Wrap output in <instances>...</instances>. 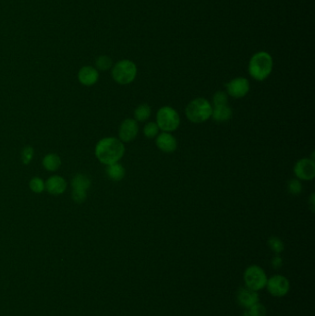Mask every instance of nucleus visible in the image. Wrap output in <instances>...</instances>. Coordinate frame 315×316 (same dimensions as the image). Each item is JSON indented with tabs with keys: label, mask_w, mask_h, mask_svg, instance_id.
<instances>
[{
	"label": "nucleus",
	"mask_w": 315,
	"mask_h": 316,
	"mask_svg": "<svg viewBox=\"0 0 315 316\" xmlns=\"http://www.w3.org/2000/svg\"><path fill=\"white\" fill-rule=\"evenodd\" d=\"M125 153V146L120 140L108 137L100 140L95 146V156L101 163L111 165L118 163Z\"/></svg>",
	"instance_id": "1"
},
{
	"label": "nucleus",
	"mask_w": 315,
	"mask_h": 316,
	"mask_svg": "<svg viewBox=\"0 0 315 316\" xmlns=\"http://www.w3.org/2000/svg\"><path fill=\"white\" fill-rule=\"evenodd\" d=\"M34 148L31 146H26L22 149V161L24 165H28L34 158Z\"/></svg>",
	"instance_id": "25"
},
{
	"label": "nucleus",
	"mask_w": 315,
	"mask_h": 316,
	"mask_svg": "<svg viewBox=\"0 0 315 316\" xmlns=\"http://www.w3.org/2000/svg\"><path fill=\"white\" fill-rule=\"evenodd\" d=\"M268 246L272 250L273 252L276 254H279L284 251L285 246L283 241L277 237H271L268 239Z\"/></svg>",
	"instance_id": "21"
},
{
	"label": "nucleus",
	"mask_w": 315,
	"mask_h": 316,
	"mask_svg": "<svg viewBox=\"0 0 315 316\" xmlns=\"http://www.w3.org/2000/svg\"><path fill=\"white\" fill-rule=\"evenodd\" d=\"M43 165L48 171H57L61 165V160L56 154H49L43 158Z\"/></svg>",
	"instance_id": "18"
},
{
	"label": "nucleus",
	"mask_w": 315,
	"mask_h": 316,
	"mask_svg": "<svg viewBox=\"0 0 315 316\" xmlns=\"http://www.w3.org/2000/svg\"><path fill=\"white\" fill-rule=\"evenodd\" d=\"M72 199L77 203H82L86 200V191L91 186V180L83 174L76 175L72 181Z\"/></svg>",
	"instance_id": "7"
},
{
	"label": "nucleus",
	"mask_w": 315,
	"mask_h": 316,
	"mask_svg": "<svg viewBox=\"0 0 315 316\" xmlns=\"http://www.w3.org/2000/svg\"><path fill=\"white\" fill-rule=\"evenodd\" d=\"M45 189L52 195H59L66 191L67 182L60 176H53L46 180Z\"/></svg>",
	"instance_id": "15"
},
{
	"label": "nucleus",
	"mask_w": 315,
	"mask_h": 316,
	"mask_svg": "<svg viewBox=\"0 0 315 316\" xmlns=\"http://www.w3.org/2000/svg\"><path fill=\"white\" fill-rule=\"evenodd\" d=\"M212 118L216 122H227L232 118V109L228 105L215 106L212 111Z\"/></svg>",
	"instance_id": "16"
},
{
	"label": "nucleus",
	"mask_w": 315,
	"mask_h": 316,
	"mask_svg": "<svg viewBox=\"0 0 315 316\" xmlns=\"http://www.w3.org/2000/svg\"><path fill=\"white\" fill-rule=\"evenodd\" d=\"M213 102L215 106L228 105V95L224 92H216L213 97Z\"/></svg>",
	"instance_id": "27"
},
{
	"label": "nucleus",
	"mask_w": 315,
	"mask_h": 316,
	"mask_svg": "<svg viewBox=\"0 0 315 316\" xmlns=\"http://www.w3.org/2000/svg\"><path fill=\"white\" fill-rule=\"evenodd\" d=\"M151 113H152V110H151L149 105L142 104L134 111L135 120L140 121V122H143V121L147 120L150 118Z\"/></svg>",
	"instance_id": "19"
},
{
	"label": "nucleus",
	"mask_w": 315,
	"mask_h": 316,
	"mask_svg": "<svg viewBox=\"0 0 315 316\" xmlns=\"http://www.w3.org/2000/svg\"><path fill=\"white\" fill-rule=\"evenodd\" d=\"M137 76V67L129 59H123L116 63L112 69V77L116 82L126 85L131 83Z\"/></svg>",
	"instance_id": "4"
},
{
	"label": "nucleus",
	"mask_w": 315,
	"mask_h": 316,
	"mask_svg": "<svg viewBox=\"0 0 315 316\" xmlns=\"http://www.w3.org/2000/svg\"><path fill=\"white\" fill-rule=\"evenodd\" d=\"M108 176L114 181H120L125 177V168L118 162L108 165L107 167Z\"/></svg>",
	"instance_id": "17"
},
{
	"label": "nucleus",
	"mask_w": 315,
	"mask_h": 316,
	"mask_svg": "<svg viewBox=\"0 0 315 316\" xmlns=\"http://www.w3.org/2000/svg\"><path fill=\"white\" fill-rule=\"evenodd\" d=\"M267 276L265 270L258 266H249L244 272V282L245 287H249L252 290H261L266 286Z\"/></svg>",
	"instance_id": "6"
},
{
	"label": "nucleus",
	"mask_w": 315,
	"mask_h": 316,
	"mask_svg": "<svg viewBox=\"0 0 315 316\" xmlns=\"http://www.w3.org/2000/svg\"><path fill=\"white\" fill-rule=\"evenodd\" d=\"M236 300L239 305L243 306L244 308L249 309L251 306L259 302V295L257 291L252 290L249 287H241L237 291Z\"/></svg>",
	"instance_id": "12"
},
{
	"label": "nucleus",
	"mask_w": 315,
	"mask_h": 316,
	"mask_svg": "<svg viewBox=\"0 0 315 316\" xmlns=\"http://www.w3.org/2000/svg\"><path fill=\"white\" fill-rule=\"evenodd\" d=\"M139 132V126L135 119L127 118L121 123L119 127V139L121 142L129 143L136 138Z\"/></svg>",
	"instance_id": "11"
},
{
	"label": "nucleus",
	"mask_w": 315,
	"mask_h": 316,
	"mask_svg": "<svg viewBox=\"0 0 315 316\" xmlns=\"http://www.w3.org/2000/svg\"><path fill=\"white\" fill-rule=\"evenodd\" d=\"M294 173L298 180H312L315 176V163L314 159L303 158L294 165Z\"/></svg>",
	"instance_id": "9"
},
{
	"label": "nucleus",
	"mask_w": 315,
	"mask_h": 316,
	"mask_svg": "<svg viewBox=\"0 0 315 316\" xmlns=\"http://www.w3.org/2000/svg\"><path fill=\"white\" fill-rule=\"evenodd\" d=\"M265 287H267L270 294L273 295L274 297L280 298L286 296L288 293L290 288V283L285 276L276 275L267 279Z\"/></svg>",
	"instance_id": "8"
},
{
	"label": "nucleus",
	"mask_w": 315,
	"mask_h": 316,
	"mask_svg": "<svg viewBox=\"0 0 315 316\" xmlns=\"http://www.w3.org/2000/svg\"><path fill=\"white\" fill-rule=\"evenodd\" d=\"M271 265H272L273 268H275V269H279L283 266V260L282 258L278 256V255H276V256H275L274 258L272 259V261H271Z\"/></svg>",
	"instance_id": "28"
},
{
	"label": "nucleus",
	"mask_w": 315,
	"mask_h": 316,
	"mask_svg": "<svg viewBox=\"0 0 315 316\" xmlns=\"http://www.w3.org/2000/svg\"><path fill=\"white\" fill-rule=\"evenodd\" d=\"M159 127L156 122L147 123L143 128V134L148 139H154L159 134Z\"/></svg>",
	"instance_id": "20"
},
{
	"label": "nucleus",
	"mask_w": 315,
	"mask_h": 316,
	"mask_svg": "<svg viewBox=\"0 0 315 316\" xmlns=\"http://www.w3.org/2000/svg\"><path fill=\"white\" fill-rule=\"evenodd\" d=\"M78 78L81 84L85 86H92L97 82L99 78V73L95 68L85 66L79 70Z\"/></svg>",
	"instance_id": "14"
},
{
	"label": "nucleus",
	"mask_w": 315,
	"mask_h": 316,
	"mask_svg": "<svg viewBox=\"0 0 315 316\" xmlns=\"http://www.w3.org/2000/svg\"><path fill=\"white\" fill-rule=\"evenodd\" d=\"M287 189H288V192L292 195H299L302 192V185H301V181L297 179L289 180Z\"/></svg>",
	"instance_id": "24"
},
{
	"label": "nucleus",
	"mask_w": 315,
	"mask_h": 316,
	"mask_svg": "<svg viewBox=\"0 0 315 316\" xmlns=\"http://www.w3.org/2000/svg\"><path fill=\"white\" fill-rule=\"evenodd\" d=\"M228 94L234 98L244 97L250 91V82L246 78L238 77L226 84Z\"/></svg>",
	"instance_id": "10"
},
{
	"label": "nucleus",
	"mask_w": 315,
	"mask_h": 316,
	"mask_svg": "<svg viewBox=\"0 0 315 316\" xmlns=\"http://www.w3.org/2000/svg\"><path fill=\"white\" fill-rule=\"evenodd\" d=\"M30 188L31 190L36 193V194H41L43 193L45 189V184L43 182V180L40 178H34L30 181Z\"/></svg>",
	"instance_id": "23"
},
{
	"label": "nucleus",
	"mask_w": 315,
	"mask_h": 316,
	"mask_svg": "<svg viewBox=\"0 0 315 316\" xmlns=\"http://www.w3.org/2000/svg\"><path fill=\"white\" fill-rule=\"evenodd\" d=\"M157 124L163 132L174 131L180 124L179 113L171 107H163L158 111Z\"/></svg>",
	"instance_id": "5"
},
{
	"label": "nucleus",
	"mask_w": 315,
	"mask_h": 316,
	"mask_svg": "<svg viewBox=\"0 0 315 316\" xmlns=\"http://www.w3.org/2000/svg\"><path fill=\"white\" fill-rule=\"evenodd\" d=\"M273 66L272 56L265 51H260L250 59L249 73L253 79L262 81L267 79L272 73Z\"/></svg>",
	"instance_id": "2"
},
{
	"label": "nucleus",
	"mask_w": 315,
	"mask_h": 316,
	"mask_svg": "<svg viewBox=\"0 0 315 316\" xmlns=\"http://www.w3.org/2000/svg\"><path fill=\"white\" fill-rule=\"evenodd\" d=\"M95 65H96V68L98 70L104 72V71H108V70L112 68L113 61L108 56H100L99 58L96 59Z\"/></svg>",
	"instance_id": "22"
},
{
	"label": "nucleus",
	"mask_w": 315,
	"mask_h": 316,
	"mask_svg": "<svg viewBox=\"0 0 315 316\" xmlns=\"http://www.w3.org/2000/svg\"><path fill=\"white\" fill-rule=\"evenodd\" d=\"M242 316H251L249 309L245 310V311H244L243 314H242Z\"/></svg>",
	"instance_id": "30"
},
{
	"label": "nucleus",
	"mask_w": 315,
	"mask_h": 316,
	"mask_svg": "<svg viewBox=\"0 0 315 316\" xmlns=\"http://www.w3.org/2000/svg\"><path fill=\"white\" fill-rule=\"evenodd\" d=\"M212 111L213 108L209 101L196 98L187 106L186 116L191 122H205L212 117Z\"/></svg>",
	"instance_id": "3"
},
{
	"label": "nucleus",
	"mask_w": 315,
	"mask_h": 316,
	"mask_svg": "<svg viewBox=\"0 0 315 316\" xmlns=\"http://www.w3.org/2000/svg\"><path fill=\"white\" fill-rule=\"evenodd\" d=\"M156 144L159 150L166 154L176 151L178 146L176 138L170 134V132H163L161 134H158Z\"/></svg>",
	"instance_id": "13"
},
{
	"label": "nucleus",
	"mask_w": 315,
	"mask_h": 316,
	"mask_svg": "<svg viewBox=\"0 0 315 316\" xmlns=\"http://www.w3.org/2000/svg\"><path fill=\"white\" fill-rule=\"evenodd\" d=\"M311 205H312V210L314 211L315 209V194H312V197H311Z\"/></svg>",
	"instance_id": "29"
},
{
	"label": "nucleus",
	"mask_w": 315,
	"mask_h": 316,
	"mask_svg": "<svg viewBox=\"0 0 315 316\" xmlns=\"http://www.w3.org/2000/svg\"><path fill=\"white\" fill-rule=\"evenodd\" d=\"M250 314L251 316H266V309L265 306L262 305L261 303H256L251 308H249Z\"/></svg>",
	"instance_id": "26"
}]
</instances>
